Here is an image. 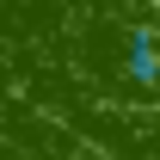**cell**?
<instances>
[{"instance_id":"cell-1","label":"cell","mask_w":160,"mask_h":160,"mask_svg":"<svg viewBox=\"0 0 160 160\" xmlns=\"http://www.w3.org/2000/svg\"><path fill=\"white\" fill-rule=\"evenodd\" d=\"M117 86L136 92V99H154L160 92V31L154 25H129L117 43Z\"/></svg>"}]
</instances>
